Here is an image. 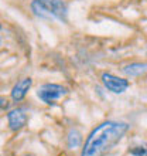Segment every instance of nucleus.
<instances>
[{
	"instance_id": "obj_1",
	"label": "nucleus",
	"mask_w": 147,
	"mask_h": 156,
	"mask_svg": "<svg viewBox=\"0 0 147 156\" xmlns=\"http://www.w3.org/2000/svg\"><path fill=\"white\" fill-rule=\"evenodd\" d=\"M129 131V123L105 121L91 131L82 146L81 156H103Z\"/></svg>"
},
{
	"instance_id": "obj_2",
	"label": "nucleus",
	"mask_w": 147,
	"mask_h": 156,
	"mask_svg": "<svg viewBox=\"0 0 147 156\" xmlns=\"http://www.w3.org/2000/svg\"><path fill=\"white\" fill-rule=\"evenodd\" d=\"M31 10L41 19H55L67 21V4L64 0H34Z\"/></svg>"
},
{
	"instance_id": "obj_3",
	"label": "nucleus",
	"mask_w": 147,
	"mask_h": 156,
	"mask_svg": "<svg viewBox=\"0 0 147 156\" xmlns=\"http://www.w3.org/2000/svg\"><path fill=\"white\" fill-rule=\"evenodd\" d=\"M64 95H67V88H64L60 84H44L37 90V97L47 105H53Z\"/></svg>"
},
{
	"instance_id": "obj_4",
	"label": "nucleus",
	"mask_w": 147,
	"mask_h": 156,
	"mask_svg": "<svg viewBox=\"0 0 147 156\" xmlns=\"http://www.w3.org/2000/svg\"><path fill=\"white\" fill-rule=\"evenodd\" d=\"M101 80H102V84L105 85V88L113 94H123L130 85V82L127 80L110 74V73H103Z\"/></svg>"
},
{
	"instance_id": "obj_5",
	"label": "nucleus",
	"mask_w": 147,
	"mask_h": 156,
	"mask_svg": "<svg viewBox=\"0 0 147 156\" xmlns=\"http://www.w3.org/2000/svg\"><path fill=\"white\" fill-rule=\"evenodd\" d=\"M27 112L23 108H16L7 114V122H9V128L12 129L13 132L20 131L23 126H26L27 123Z\"/></svg>"
},
{
	"instance_id": "obj_6",
	"label": "nucleus",
	"mask_w": 147,
	"mask_h": 156,
	"mask_svg": "<svg viewBox=\"0 0 147 156\" xmlns=\"http://www.w3.org/2000/svg\"><path fill=\"white\" fill-rule=\"evenodd\" d=\"M31 85H33V80H31L30 77L20 80L16 85L13 87V90H12V99H13V101H16V102L21 101V99L27 95V92H29V90L31 88Z\"/></svg>"
},
{
	"instance_id": "obj_7",
	"label": "nucleus",
	"mask_w": 147,
	"mask_h": 156,
	"mask_svg": "<svg viewBox=\"0 0 147 156\" xmlns=\"http://www.w3.org/2000/svg\"><path fill=\"white\" fill-rule=\"evenodd\" d=\"M122 71L127 77H137V75L147 73V62H133V64L123 67Z\"/></svg>"
},
{
	"instance_id": "obj_8",
	"label": "nucleus",
	"mask_w": 147,
	"mask_h": 156,
	"mask_svg": "<svg viewBox=\"0 0 147 156\" xmlns=\"http://www.w3.org/2000/svg\"><path fill=\"white\" fill-rule=\"evenodd\" d=\"M67 144H68V148H70V149L79 148V146H81V144H82L81 132L77 131V129H71L70 133H68V138H67Z\"/></svg>"
},
{
	"instance_id": "obj_9",
	"label": "nucleus",
	"mask_w": 147,
	"mask_h": 156,
	"mask_svg": "<svg viewBox=\"0 0 147 156\" xmlns=\"http://www.w3.org/2000/svg\"><path fill=\"white\" fill-rule=\"evenodd\" d=\"M129 153L133 156H147V144H139L136 146H132L129 149Z\"/></svg>"
},
{
	"instance_id": "obj_10",
	"label": "nucleus",
	"mask_w": 147,
	"mask_h": 156,
	"mask_svg": "<svg viewBox=\"0 0 147 156\" xmlns=\"http://www.w3.org/2000/svg\"><path fill=\"white\" fill-rule=\"evenodd\" d=\"M4 107L7 108V107H9V104H7V101H6L4 98H2V109H3V111H4Z\"/></svg>"
}]
</instances>
